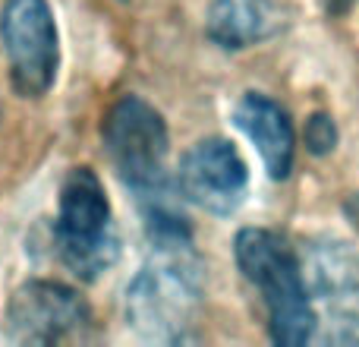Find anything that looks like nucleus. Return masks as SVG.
Returning a JSON list of instances; mask_svg holds the SVG:
<instances>
[{
    "label": "nucleus",
    "instance_id": "1",
    "mask_svg": "<svg viewBox=\"0 0 359 347\" xmlns=\"http://www.w3.org/2000/svg\"><path fill=\"white\" fill-rule=\"evenodd\" d=\"M149 259L126 284L123 316L142 341L183 344L196 338L202 310V266L174 202L145 209Z\"/></svg>",
    "mask_w": 359,
    "mask_h": 347
},
{
    "label": "nucleus",
    "instance_id": "2",
    "mask_svg": "<svg viewBox=\"0 0 359 347\" xmlns=\"http://www.w3.org/2000/svg\"><path fill=\"white\" fill-rule=\"evenodd\" d=\"M233 259L262 300L268 338L280 347L309 344L316 335V313L297 249L278 230L243 228L233 237Z\"/></svg>",
    "mask_w": 359,
    "mask_h": 347
},
{
    "label": "nucleus",
    "instance_id": "3",
    "mask_svg": "<svg viewBox=\"0 0 359 347\" xmlns=\"http://www.w3.org/2000/svg\"><path fill=\"white\" fill-rule=\"evenodd\" d=\"M104 152L117 177L142 209L170 202L168 155L170 139L161 111L139 95H123L111 105L101 124Z\"/></svg>",
    "mask_w": 359,
    "mask_h": 347
},
{
    "label": "nucleus",
    "instance_id": "4",
    "mask_svg": "<svg viewBox=\"0 0 359 347\" xmlns=\"http://www.w3.org/2000/svg\"><path fill=\"white\" fill-rule=\"evenodd\" d=\"M54 247L60 262L79 281H98L120 256L111 199L92 168H73L57 196Z\"/></svg>",
    "mask_w": 359,
    "mask_h": 347
},
{
    "label": "nucleus",
    "instance_id": "5",
    "mask_svg": "<svg viewBox=\"0 0 359 347\" xmlns=\"http://www.w3.org/2000/svg\"><path fill=\"white\" fill-rule=\"evenodd\" d=\"M299 259L316 313L312 341L359 347V253L334 237H316Z\"/></svg>",
    "mask_w": 359,
    "mask_h": 347
},
{
    "label": "nucleus",
    "instance_id": "6",
    "mask_svg": "<svg viewBox=\"0 0 359 347\" xmlns=\"http://www.w3.org/2000/svg\"><path fill=\"white\" fill-rule=\"evenodd\" d=\"M6 335L13 344L25 347L92 344L98 338V322L88 300L76 287L35 278L16 287L10 297Z\"/></svg>",
    "mask_w": 359,
    "mask_h": 347
},
{
    "label": "nucleus",
    "instance_id": "7",
    "mask_svg": "<svg viewBox=\"0 0 359 347\" xmlns=\"http://www.w3.org/2000/svg\"><path fill=\"white\" fill-rule=\"evenodd\" d=\"M0 44L19 98H44L60 70V35L48 0H4Z\"/></svg>",
    "mask_w": 359,
    "mask_h": 347
},
{
    "label": "nucleus",
    "instance_id": "8",
    "mask_svg": "<svg viewBox=\"0 0 359 347\" xmlns=\"http://www.w3.org/2000/svg\"><path fill=\"white\" fill-rule=\"evenodd\" d=\"M249 190V168L230 139H198L177 168V192L208 215L227 218L243 205Z\"/></svg>",
    "mask_w": 359,
    "mask_h": 347
},
{
    "label": "nucleus",
    "instance_id": "9",
    "mask_svg": "<svg viewBox=\"0 0 359 347\" xmlns=\"http://www.w3.org/2000/svg\"><path fill=\"white\" fill-rule=\"evenodd\" d=\"M233 124L259 152L262 168L271 180H287L297 158V133L287 107L262 92H246L233 107Z\"/></svg>",
    "mask_w": 359,
    "mask_h": 347
},
{
    "label": "nucleus",
    "instance_id": "10",
    "mask_svg": "<svg viewBox=\"0 0 359 347\" xmlns=\"http://www.w3.org/2000/svg\"><path fill=\"white\" fill-rule=\"evenodd\" d=\"M284 25V10L274 0H211L205 13V35L221 51L255 48Z\"/></svg>",
    "mask_w": 359,
    "mask_h": 347
},
{
    "label": "nucleus",
    "instance_id": "11",
    "mask_svg": "<svg viewBox=\"0 0 359 347\" xmlns=\"http://www.w3.org/2000/svg\"><path fill=\"white\" fill-rule=\"evenodd\" d=\"M337 145V124L328 114H312L306 120V149L312 155H328Z\"/></svg>",
    "mask_w": 359,
    "mask_h": 347
}]
</instances>
